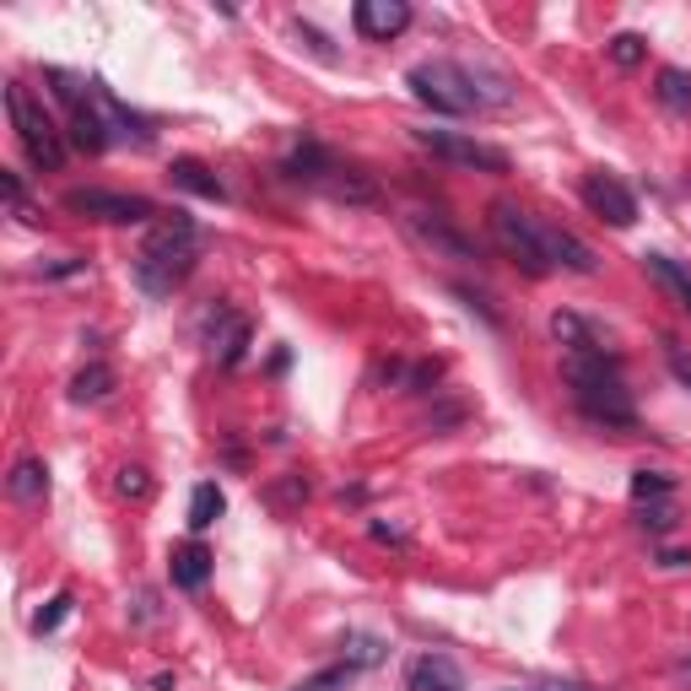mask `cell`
I'll use <instances>...</instances> for the list:
<instances>
[{
  "instance_id": "cell-31",
  "label": "cell",
  "mask_w": 691,
  "mask_h": 691,
  "mask_svg": "<svg viewBox=\"0 0 691 691\" xmlns=\"http://www.w3.org/2000/svg\"><path fill=\"white\" fill-rule=\"evenodd\" d=\"M665 363H670V374L691 389V352H687V346H676V341H670V346H665Z\"/></svg>"
},
{
  "instance_id": "cell-24",
  "label": "cell",
  "mask_w": 691,
  "mask_h": 691,
  "mask_svg": "<svg viewBox=\"0 0 691 691\" xmlns=\"http://www.w3.org/2000/svg\"><path fill=\"white\" fill-rule=\"evenodd\" d=\"M670 492H676V476H665V470H637L632 476V503H659Z\"/></svg>"
},
{
  "instance_id": "cell-10",
  "label": "cell",
  "mask_w": 691,
  "mask_h": 691,
  "mask_svg": "<svg viewBox=\"0 0 691 691\" xmlns=\"http://www.w3.org/2000/svg\"><path fill=\"white\" fill-rule=\"evenodd\" d=\"M352 27L363 38H374V44H389V38H400L411 27V5L405 0H357L352 5Z\"/></svg>"
},
{
  "instance_id": "cell-6",
  "label": "cell",
  "mask_w": 691,
  "mask_h": 691,
  "mask_svg": "<svg viewBox=\"0 0 691 691\" xmlns=\"http://www.w3.org/2000/svg\"><path fill=\"white\" fill-rule=\"evenodd\" d=\"M411 141L422 152H433L454 168H476V174H508V152L476 141V135H459V130H411Z\"/></svg>"
},
{
  "instance_id": "cell-7",
  "label": "cell",
  "mask_w": 691,
  "mask_h": 691,
  "mask_svg": "<svg viewBox=\"0 0 691 691\" xmlns=\"http://www.w3.org/2000/svg\"><path fill=\"white\" fill-rule=\"evenodd\" d=\"M65 211L87 216V222H157V205L146 194H120V189H65Z\"/></svg>"
},
{
  "instance_id": "cell-25",
  "label": "cell",
  "mask_w": 691,
  "mask_h": 691,
  "mask_svg": "<svg viewBox=\"0 0 691 691\" xmlns=\"http://www.w3.org/2000/svg\"><path fill=\"white\" fill-rule=\"evenodd\" d=\"M643 55H648V38H643V33H616V38H611V60L622 65V70H637Z\"/></svg>"
},
{
  "instance_id": "cell-3",
  "label": "cell",
  "mask_w": 691,
  "mask_h": 691,
  "mask_svg": "<svg viewBox=\"0 0 691 691\" xmlns=\"http://www.w3.org/2000/svg\"><path fill=\"white\" fill-rule=\"evenodd\" d=\"M405 87H411V98L427 103L433 114H470V109L487 103L481 87H476V70H465V65H454V60L411 65V70H405Z\"/></svg>"
},
{
  "instance_id": "cell-21",
  "label": "cell",
  "mask_w": 691,
  "mask_h": 691,
  "mask_svg": "<svg viewBox=\"0 0 691 691\" xmlns=\"http://www.w3.org/2000/svg\"><path fill=\"white\" fill-rule=\"evenodd\" d=\"M222 508H227L222 487H216V481H200V487H194V498H189V530H194V535H200V530H211V524L222 519Z\"/></svg>"
},
{
  "instance_id": "cell-26",
  "label": "cell",
  "mask_w": 691,
  "mask_h": 691,
  "mask_svg": "<svg viewBox=\"0 0 691 691\" xmlns=\"http://www.w3.org/2000/svg\"><path fill=\"white\" fill-rule=\"evenodd\" d=\"M352 676H357V665H330V670H319L309 681H298L292 691H346L352 687Z\"/></svg>"
},
{
  "instance_id": "cell-32",
  "label": "cell",
  "mask_w": 691,
  "mask_h": 691,
  "mask_svg": "<svg viewBox=\"0 0 691 691\" xmlns=\"http://www.w3.org/2000/svg\"><path fill=\"white\" fill-rule=\"evenodd\" d=\"M0 189H5V205H11V211H22V179H16L11 168H0Z\"/></svg>"
},
{
  "instance_id": "cell-27",
  "label": "cell",
  "mask_w": 691,
  "mask_h": 691,
  "mask_svg": "<svg viewBox=\"0 0 691 691\" xmlns=\"http://www.w3.org/2000/svg\"><path fill=\"white\" fill-rule=\"evenodd\" d=\"M637 524L654 530V535H670V530H676V508L670 503H637Z\"/></svg>"
},
{
  "instance_id": "cell-12",
  "label": "cell",
  "mask_w": 691,
  "mask_h": 691,
  "mask_svg": "<svg viewBox=\"0 0 691 691\" xmlns=\"http://www.w3.org/2000/svg\"><path fill=\"white\" fill-rule=\"evenodd\" d=\"M540 238H546V259H551V270L562 265V270H572V276H594V249L578 238V233H567V227H546L540 222Z\"/></svg>"
},
{
  "instance_id": "cell-9",
  "label": "cell",
  "mask_w": 691,
  "mask_h": 691,
  "mask_svg": "<svg viewBox=\"0 0 691 691\" xmlns=\"http://www.w3.org/2000/svg\"><path fill=\"white\" fill-rule=\"evenodd\" d=\"M405 233H411L422 249L443 254V259H459V265H476V259H481L476 244H470L459 227H448L443 216H427V211H411V216H405Z\"/></svg>"
},
{
  "instance_id": "cell-8",
  "label": "cell",
  "mask_w": 691,
  "mask_h": 691,
  "mask_svg": "<svg viewBox=\"0 0 691 691\" xmlns=\"http://www.w3.org/2000/svg\"><path fill=\"white\" fill-rule=\"evenodd\" d=\"M583 205H589L600 222H611V227H632V222H637V194H632L616 174H605V168L583 179Z\"/></svg>"
},
{
  "instance_id": "cell-19",
  "label": "cell",
  "mask_w": 691,
  "mask_h": 691,
  "mask_svg": "<svg viewBox=\"0 0 691 691\" xmlns=\"http://www.w3.org/2000/svg\"><path fill=\"white\" fill-rule=\"evenodd\" d=\"M281 168H287V179H309V185H324V179L335 174V157H330L324 146H314V141H303V146H298V152H292V157H287Z\"/></svg>"
},
{
  "instance_id": "cell-28",
  "label": "cell",
  "mask_w": 691,
  "mask_h": 691,
  "mask_svg": "<svg viewBox=\"0 0 691 691\" xmlns=\"http://www.w3.org/2000/svg\"><path fill=\"white\" fill-rule=\"evenodd\" d=\"M65 616H70V594H55L49 605H38V611H33V632L44 637V632H55V627H60Z\"/></svg>"
},
{
  "instance_id": "cell-13",
  "label": "cell",
  "mask_w": 691,
  "mask_h": 691,
  "mask_svg": "<svg viewBox=\"0 0 691 691\" xmlns=\"http://www.w3.org/2000/svg\"><path fill=\"white\" fill-rule=\"evenodd\" d=\"M551 335H557V346H567V357H605L600 330L583 314H572V309H557V314H551Z\"/></svg>"
},
{
  "instance_id": "cell-5",
  "label": "cell",
  "mask_w": 691,
  "mask_h": 691,
  "mask_svg": "<svg viewBox=\"0 0 691 691\" xmlns=\"http://www.w3.org/2000/svg\"><path fill=\"white\" fill-rule=\"evenodd\" d=\"M5 114H11V130H16V141H22L27 163L55 174V168L65 163V141H60V130L49 125V114L27 98V87H22V81H5Z\"/></svg>"
},
{
  "instance_id": "cell-34",
  "label": "cell",
  "mask_w": 691,
  "mask_h": 691,
  "mask_svg": "<svg viewBox=\"0 0 691 691\" xmlns=\"http://www.w3.org/2000/svg\"><path fill=\"white\" fill-rule=\"evenodd\" d=\"M546 691H583V687H546Z\"/></svg>"
},
{
  "instance_id": "cell-35",
  "label": "cell",
  "mask_w": 691,
  "mask_h": 691,
  "mask_svg": "<svg viewBox=\"0 0 691 691\" xmlns=\"http://www.w3.org/2000/svg\"><path fill=\"white\" fill-rule=\"evenodd\" d=\"M687 670H691V665H687Z\"/></svg>"
},
{
  "instance_id": "cell-22",
  "label": "cell",
  "mask_w": 691,
  "mask_h": 691,
  "mask_svg": "<svg viewBox=\"0 0 691 691\" xmlns=\"http://www.w3.org/2000/svg\"><path fill=\"white\" fill-rule=\"evenodd\" d=\"M659 103L665 109H676V114H691V70H681V65H665L659 70Z\"/></svg>"
},
{
  "instance_id": "cell-20",
  "label": "cell",
  "mask_w": 691,
  "mask_h": 691,
  "mask_svg": "<svg viewBox=\"0 0 691 691\" xmlns=\"http://www.w3.org/2000/svg\"><path fill=\"white\" fill-rule=\"evenodd\" d=\"M5 487H11V498H16V503H38V498L49 492V465H44V459H22V465L11 470V481H5Z\"/></svg>"
},
{
  "instance_id": "cell-4",
  "label": "cell",
  "mask_w": 691,
  "mask_h": 691,
  "mask_svg": "<svg viewBox=\"0 0 691 691\" xmlns=\"http://www.w3.org/2000/svg\"><path fill=\"white\" fill-rule=\"evenodd\" d=\"M487 227H492V238H498V249L524 270V276H551V259H546V238H540V222L530 216V211H519L513 200H492V216H487Z\"/></svg>"
},
{
  "instance_id": "cell-11",
  "label": "cell",
  "mask_w": 691,
  "mask_h": 691,
  "mask_svg": "<svg viewBox=\"0 0 691 691\" xmlns=\"http://www.w3.org/2000/svg\"><path fill=\"white\" fill-rule=\"evenodd\" d=\"M405 691H465V676L448 654H416L405 665Z\"/></svg>"
},
{
  "instance_id": "cell-29",
  "label": "cell",
  "mask_w": 691,
  "mask_h": 691,
  "mask_svg": "<svg viewBox=\"0 0 691 691\" xmlns=\"http://www.w3.org/2000/svg\"><path fill=\"white\" fill-rule=\"evenodd\" d=\"M378 659H383V643H378V637H363V632L346 637V665H378Z\"/></svg>"
},
{
  "instance_id": "cell-23",
  "label": "cell",
  "mask_w": 691,
  "mask_h": 691,
  "mask_svg": "<svg viewBox=\"0 0 691 691\" xmlns=\"http://www.w3.org/2000/svg\"><path fill=\"white\" fill-rule=\"evenodd\" d=\"M114 389V368H103V363H92V368H81V374L70 378V400L76 405H92V400H103Z\"/></svg>"
},
{
  "instance_id": "cell-18",
  "label": "cell",
  "mask_w": 691,
  "mask_h": 691,
  "mask_svg": "<svg viewBox=\"0 0 691 691\" xmlns=\"http://www.w3.org/2000/svg\"><path fill=\"white\" fill-rule=\"evenodd\" d=\"M643 265H648V276H654V281H659V287H665V292L691 314V270L687 265H676L670 254H643Z\"/></svg>"
},
{
  "instance_id": "cell-17",
  "label": "cell",
  "mask_w": 691,
  "mask_h": 691,
  "mask_svg": "<svg viewBox=\"0 0 691 691\" xmlns=\"http://www.w3.org/2000/svg\"><path fill=\"white\" fill-rule=\"evenodd\" d=\"M168 572H174L179 589H205V578H211V551H205L200 540H185V546L168 557Z\"/></svg>"
},
{
  "instance_id": "cell-15",
  "label": "cell",
  "mask_w": 691,
  "mask_h": 691,
  "mask_svg": "<svg viewBox=\"0 0 691 691\" xmlns=\"http://www.w3.org/2000/svg\"><path fill=\"white\" fill-rule=\"evenodd\" d=\"M109 125H103V114H98V103H92V92H87V103L81 109H70V146L76 152H87V157H98V152H109Z\"/></svg>"
},
{
  "instance_id": "cell-30",
  "label": "cell",
  "mask_w": 691,
  "mask_h": 691,
  "mask_svg": "<svg viewBox=\"0 0 691 691\" xmlns=\"http://www.w3.org/2000/svg\"><path fill=\"white\" fill-rule=\"evenodd\" d=\"M114 492H120V498H135V503H141V498L152 492V481H146V470H141V465H125V470H120V481H114Z\"/></svg>"
},
{
  "instance_id": "cell-16",
  "label": "cell",
  "mask_w": 691,
  "mask_h": 691,
  "mask_svg": "<svg viewBox=\"0 0 691 691\" xmlns=\"http://www.w3.org/2000/svg\"><path fill=\"white\" fill-rule=\"evenodd\" d=\"M168 179H174V189H185V194H200V200H227L222 179H216V174H211L205 163H194V157H174Z\"/></svg>"
},
{
  "instance_id": "cell-14",
  "label": "cell",
  "mask_w": 691,
  "mask_h": 691,
  "mask_svg": "<svg viewBox=\"0 0 691 691\" xmlns=\"http://www.w3.org/2000/svg\"><path fill=\"white\" fill-rule=\"evenodd\" d=\"M211 324H216V330H211V352H216V363H222V368H238V357H244V346H249V319L233 314V309H216Z\"/></svg>"
},
{
  "instance_id": "cell-2",
  "label": "cell",
  "mask_w": 691,
  "mask_h": 691,
  "mask_svg": "<svg viewBox=\"0 0 691 691\" xmlns=\"http://www.w3.org/2000/svg\"><path fill=\"white\" fill-rule=\"evenodd\" d=\"M562 378L572 383V405L600 427H637L632 394L611 357H562Z\"/></svg>"
},
{
  "instance_id": "cell-33",
  "label": "cell",
  "mask_w": 691,
  "mask_h": 691,
  "mask_svg": "<svg viewBox=\"0 0 691 691\" xmlns=\"http://www.w3.org/2000/svg\"><path fill=\"white\" fill-rule=\"evenodd\" d=\"M374 540H383V546H411V535L394 530V524H374Z\"/></svg>"
},
{
  "instance_id": "cell-1",
  "label": "cell",
  "mask_w": 691,
  "mask_h": 691,
  "mask_svg": "<svg viewBox=\"0 0 691 691\" xmlns=\"http://www.w3.org/2000/svg\"><path fill=\"white\" fill-rule=\"evenodd\" d=\"M194 249H200V233H194V222H189L185 211L157 216L152 233H146V244H141V254H135V287H141L146 298H168L189 270H194Z\"/></svg>"
}]
</instances>
